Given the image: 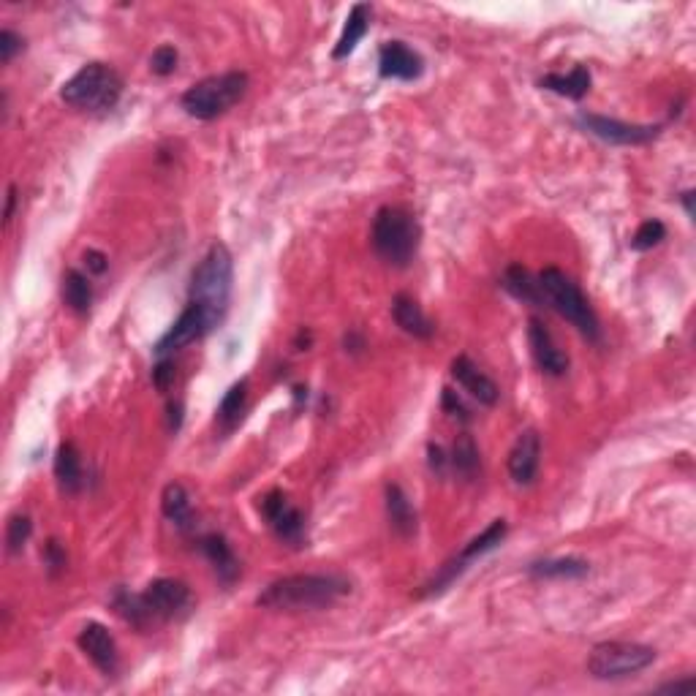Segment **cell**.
I'll use <instances>...</instances> for the list:
<instances>
[{
  "label": "cell",
  "mask_w": 696,
  "mask_h": 696,
  "mask_svg": "<svg viewBox=\"0 0 696 696\" xmlns=\"http://www.w3.org/2000/svg\"><path fill=\"white\" fill-rule=\"evenodd\" d=\"M174 381V362L169 357L166 359H158V365H155L153 370V384L158 392H166V389L172 387Z\"/></svg>",
  "instance_id": "36"
},
{
  "label": "cell",
  "mask_w": 696,
  "mask_h": 696,
  "mask_svg": "<svg viewBox=\"0 0 696 696\" xmlns=\"http://www.w3.org/2000/svg\"><path fill=\"white\" fill-rule=\"evenodd\" d=\"M452 378H455L457 384H460L468 395L474 397L476 403H482V406H495L498 397H501V389H498V384H495L493 378L487 376V373L476 365L474 359L465 357V354H460V357L452 362Z\"/></svg>",
  "instance_id": "17"
},
{
  "label": "cell",
  "mask_w": 696,
  "mask_h": 696,
  "mask_svg": "<svg viewBox=\"0 0 696 696\" xmlns=\"http://www.w3.org/2000/svg\"><path fill=\"white\" fill-rule=\"evenodd\" d=\"M392 319H395L397 327L403 329L406 335H411V338H433L435 324L427 319L422 305H419L411 294H397L395 300H392Z\"/></svg>",
  "instance_id": "18"
},
{
  "label": "cell",
  "mask_w": 696,
  "mask_h": 696,
  "mask_svg": "<svg viewBox=\"0 0 696 696\" xmlns=\"http://www.w3.org/2000/svg\"><path fill=\"white\" fill-rule=\"evenodd\" d=\"M120 96H123V79L107 63H85L60 87V98L71 109H82V112L115 109Z\"/></svg>",
  "instance_id": "6"
},
{
  "label": "cell",
  "mask_w": 696,
  "mask_h": 696,
  "mask_svg": "<svg viewBox=\"0 0 696 696\" xmlns=\"http://www.w3.org/2000/svg\"><path fill=\"white\" fill-rule=\"evenodd\" d=\"M77 645L104 675H115L117 667H120V653H117V642L115 637L109 634L107 626H101V623H87V626H82Z\"/></svg>",
  "instance_id": "15"
},
{
  "label": "cell",
  "mask_w": 696,
  "mask_h": 696,
  "mask_svg": "<svg viewBox=\"0 0 696 696\" xmlns=\"http://www.w3.org/2000/svg\"><path fill=\"white\" fill-rule=\"evenodd\" d=\"M419 237H422V229L416 223V215L408 213L406 207L387 204L373 218V229H370L373 251L378 253V259L387 261L392 267H408L414 261L419 251Z\"/></svg>",
  "instance_id": "4"
},
{
  "label": "cell",
  "mask_w": 696,
  "mask_h": 696,
  "mask_svg": "<svg viewBox=\"0 0 696 696\" xmlns=\"http://www.w3.org/2000/svg\"><path fill=\"white\" fill-rule=\"evenodd\" d=\"M501 286L512 294L514 300L528 302L533 308L547 305V302H544L542 286H539V278H533L531 270H525L522 264H509V267H506Z\"/></svg>",
  "instance_id": "22"
},
{
  "label": "cell",
  "mask_w": 696,
  "mask_h": 696,
  "mask_svg": "<svg viewBox=\"0 0 696 696\" xmlns=\"http://www.w3.org/2000/svg\"><path fill=\"white\" fill-rule=\"evenodd\" d=\"M577 123H580L588 134L601 139V142H607V145H620V147L648 145V142H653V139L661 134V126L623 123V120H615V117L590 115V112H580V115H577Z\"/></svg>",
  "instance_id": "10"
},
{
  "label": "cell",
  "mask_w": 696,
  "mask_h": 696,
  "mask_svg": "<svg viewBox=\"0 0 696 696\" xmlns=\"http://www.w3.org/2000/svg\"><path fill=\"white\" fill-rule=\"evenodd\" d=\"M245 406H248V381L242 378L237 381L226 395H223L221 406L215 411V419L223 430H232V427L240 425L242 414H245Z\"/></svg>",
  "instance_id": "29"
},
{
  "label": "cell",
  "mask_w": 696,
  "mask_h": 696,
  "mask_svg": "<svg viewBox=\"0 0 696 696\" xmlns=\"http://www.w3.org/2000/svg\"><path fill=\"white\" fill-rule=\"evenodd\" d=\"M441 406H444L446 414L455 416V419H460V422H471V411L463 406V400H460V397H457V392H452V389H444Z\"/></svg>",
  "instance_id": "34"
},
{
  "label": "cell",
  "mask_w": 696,
  "mask_h": 696,
  "mask_svg": "<svg viewBox=\"0 0 696 696\" xmlns=\"http://www.w3.org/2000/svg\"><path fill=\"white\" fill-rule=\"evenodd\" d=\"M368 28H370L368 3H357V6H351V11H348V17H346V25H343V33H340L338 44H335V49H332V58L335 60L348 58V55L357 49L359 41L365 39Z\"/></svg>",
  "instance_id": "23"
},
{
  "label": "cell",
  "mask_w": 696,
  "mask_h": 696,
  "mask_svg": "<svg viewBox=\"0 0 696 696\" xmlns=\"http://www.w3.org/2000/svg\"><path fill=\"white\" fill-rule=\"evenodd\" d=\"M107 256L101 251H96V248H90V251L85 253V264H87V270L93 272V275H104L107 272Z\"/></svg>",
  "instance_id": "38"
},
{
  "label": "cell",
  "mask_w": 696,
  "mask_h": 696,
  "mask_svg": "<svg viewBox=\"0 0 696 696\" xmlns=\"http://www.w3.org/2000/svg\"><path fill=\"white\" fill-rule=\"evenodd\" d=\"M506 533H509V525H506V520H493L487 528H484L476 539H471V542L465 544L463 550H460V555H455L452 561L444 563L441 566V571L435 574L433 580L425 585V596H438V593H444L452 582L463 574L471 563L476 561V558H482V555H487V552H493L498 544L506 539Z\"/></svg>",
  "instance_id": "9"
},
{
  "label": "cell",
  "mask_w": 696,
  "mask_h": 696,
  "mask_svg": "<svg viewBox=\"0 0 696 696\" xmlns=\"http://www.w3.org/2000/svg\"><path fill=\"white\" fill-rule=\"evenodd\" d=\"M218 324H215L213 319H210V313L202 308V305H196V302H188V308L180 313V319L174 321L172 327L166 329L164 335H161V340L155 343V357L158 359H166L172 357L174 351H180V348L191 346L194 340L204 338L210 329H215Z\"/></svg>",
  "instance_id": "11"
},
{
  "label": "cell",
  "mask_w": 696,
  "mask_h": 696,
  "mask_svg": "<svg viewBox=\"0 0 696 696\" xmlns=\"http://www.w3.org/2000/svg\"><path fill=\"white\" fill-rule=\"evenodd\" d=\"M528 346H531L533 359H536V365H539L542 373L555 378L569 373V357H566L561 351V346L555 343V338H552V332L547 329L544 321H528Z\"/></svg>",
  "instance_id": "14"
},
{
  "label": "cell",
  "mask_w": 696,
  "mask_h": 696,
  "mask_svg": "<svg viewBox=\"0 0 696 696\" xmlns=\"http://www.w3.org/2000/svg\"><path fill=\"white\" fill-rule=\"evenodd\" d=\"M539 85L544 90H550V93H558V96L571 98V101H580L590 90V74L585 66H574L569 74H547V77L539 79Z\"/></svg>",
  "instance_id": "26"
},
{
  "label": "cell",
  "mask_w": 696,
  "mask_h": 696,
  "mask_svg": "<svg viewBox=\"0 0 696 696\" xmlns=\"http://www.w3.org/2000/svg\"><path fill=\"white\" fill-rule=\"evenodd\" d=\"M539 286H542L544 302L550 305L558 316L569 321L571 327L580 329L582 338H588L590 343H596L601 338L599 319L596 310L590 308L588 297L582 294L580 283L569 278L566 272L558 267H544L539 272Z\"/></svg>",
  "instance_id": "5"
},
{
  "label": "cell",
  "mask_w": 696,
  "mask_h": 696,
  "mask_svg": "<svg viewBox=\"0 0 696 696\" xmlns=\"http://www.w3.org/2000/svg\"><path fill=\"white\" fill-rule=\"evenodd\" d=\"M14 207H17V185H9V191H6V210H3V223L6 226L14 218Z\"/></svg>",
  "instance_id": "40"
},
{
  "label": "cell",
  "mask_w": 696,
  "mask_h": 696,
  "mask_svg": "<svg viewBox=\"0 0 696 696\" xmlns=\"http://www.w3.org/2000/svg\"><path fill=\"white\" fill-rule=\"evenodd\" d=\"M44 563H47V569L52 571V574L66 569V552H63V547H60L55 539H49V542L44 544Z\"/></svg>",
  "instance_id": "35"
},
{
  "label": "cell",
  "mask_w": 696,
  "mask_h": 696,
  "mask_svg": "<svg viewBox=\"0 0 696 696\" xmlns=\"http://www.w3.org/2000/svg\"><path fill=\"white\" fill-rule=\"evenodd\" d=\"M691 199H694V191H686L683 194V204H686V213L694 215V207H691Z\"/></svg>",
  "instance_id": "41"
},
{
  "label": "cell",
  "mask_w": 696,
  "mask_h": 696,
  "mask_svg": "<svg viewBox=\"0 0 696 696\" xmlns=\"http://www.w3.org/2000/svg\"><path fill=\"white\" fill-rule=\"evenodd\" d=\"M351 593V582L340 574H289L261 590L256 604L278 612H310L327 609Z\"/></svg>",
  "instance_id": "1"
},
{
  "label": "cell",
  "mask_w": 696,
  "mask_h": 696,
  "mask_svg": "<svg viewBox=\"0 0 696 696\" xmlns=\"http://www.w3.org/2000/svg\"><path fill=\"white\" fill-rule=\"evenodd\" d=\"M245 93H248V74L226 71V74H215L188 87L180 98V107L194 120H215L237 107Z\"/></svg>",
  "instance_id": "7"
},
{
  "label": "cell",
  "mask_w": 696,
  "mask_h": 696,
  "mask_svg": "<svg viewBox=\"0 0 696 696\" xmlns=\"http://www.w3.org/2000/svg\"><path fill=\"white\" fill-rule=\"evenodd\" d=\"M22 52V36H17L14 30H0V60L3 63H11L14 55Z\"/></svg>",
  "instance_id": "33"
},
{
  "label": "cell",
  "mask_w": 696,
  "mask_h": 696,
  "mask_svg": "<svg viewBox=\"0 0 696 696\" xmlns=\"http://www.w3.org/2000/svg\"><path fill=\"white\" fill-rule=\"evenodd\" d=\"M188 604H191V588L183 580H172V577L153 580L142 593L117 590L115 601H112L117 615L136 629L180 618Z\"/></svg>",
  "instance_id": "2"
},
{
  "label": "cell",
  "mask_w": 696,
  "mask_h": 696,
  "mask_svg": "<svg viewBox=\"0 0 696 696\" xmlns=\"http://www.w3.org/2000/svg\"><path fill=\"white\" fill-rule=\"evenodd\" d=\"M30 536H33V520H30L28 514H14V517L6 522V547H9L11 555L25 550Z\"/></svg>",
  "instance_id": "31"
},
{
  "label": "cell",
  "mask_w": 696,
  "mask_h": 696,
  "mask_svg": "<svg viewBox=\"0 0 696 696\" xmlns=\"http://www.w3.org/2000/svg\"><path fill=\"white\" fill-rule=\"evenodd\" d=\"M656 661V650L639 642H599L588 656V675L596 680H626L645 672Z\"/></svg>",
  "instance_id": "8"
},
{
  "label": "cell",
  "mask_w": 696,
  "mask_h": 696,
  "mask_svg": "<svg viewBox=\"0 0 696 696\" xmlns=\"http://www.w3.org/2000/svg\"><path fill=\"white\" fill-rule=\"evenodd\" d=\"M422 71H425V60L406 41H387L378 52V74L384 79L414 82L422 77Z\"/></svg>",
  "instance_id": "13"
},
{
  "label": "cell",
  "mask_w": 696,
  "mask_h": 696,
  "mask_svg": "<svg viewBox=\"0 0 696 696\" xmlns=\"http://www.w3.org/2000/svg\"><path fill=\"white\" fill-rule=\"evenodd\" d=\"M161 512L180 531L194 528V506H191V495H188L183 484H166L164 495H161Z\"/></svg>",
  "instance_id": "24"
},
{
  "label": "cell",
  "mask_w": 696,
  "mask_h": 696,
  "mask_svg": "<svg viewBox=\"0 0 696 696\" xmlns=\"http://www.w3.org/2000/svg\"><path fill=\"white\" fill-rule=\"evenodd\" d=\"M449 468L463 479H476L482 474V460H479V446L468 433L457 435L452 455H449Z\"/></svg>",
  "instance_id": "27"
},
{
  "label": "cell",
  "mask_w": 696,
  "mask_h": 696,
  "mask_svg": "<svg viewBox=\"0 0 696 696\" xmlns=\"http://www.w3.org/2000/svg\"><path fill=\"white\" fill-rule=\"evenodd\" d=\"M539 463H542V438L536 430H525L517 435L512 452H509V476L514 484L528 487L533 484L536 474H539Z\"/></svg>",
  "instance_id": "16"
},
{
  "label": "cell",
  "mask_w": 696,
  "mask_h": 696,
  "mask_svg": "<svg viewBox=\"0 0 696 696\" xmlns=\"http://www.w3.org/2000/svg\"><path fill=\"white\" fill-rule=\"evenodd\" d=\"M177 49L172 47V44H164V47H158L150 55V71L153 74H158V77H169V74H174V68H177Z\"/></svg>",
  "instance_id": "32"
},
{
  "label": "cell",
  "mask_w": 696,
  "mask_h": 696,
  "mask_svg": "<svg viewBox=\"0 0 696 696\" xmlns=\"http://www.w3.org/2000/svg\"><path fill=\"white\" fill-rule=\"evenodd\" d=\"M667 240V226L658 221V218H648L645 223H639V229L631 237V248L634 251H650L661 242Z\"/></svg>",
  "instance_id": "30"
},
{
  "label": "cell",
  "mask_w": 696,
  "mask_h": 696,
  "mask_svg": "<svg viewBox=\"0 0 696 696\" xmlns=\"http://www.w3.org/2000/svg\"><path fill=\"white\" fill-rule=\"evenodd\" d=\"M199 547H202L204 558L210 561V566L218 574V580L223 585H232L237 580V574H240V561L234 555L232 544L226 542L221 533H210V536H204L202 542H199Z\"/></svg>",
  "instance_id": "19"
},
{
  "label": "cell",
  "mask_w": 696,
  "mask_h": 696,
  "mask_svg": "<svg viewBox=\"0 0 696 696\" xmlns=\"http://www.w3.org/2000/svg\"><path fill=\"white\" fill-rule=\"evenodd\" d=\"M259 509L281 542L302 544V539H305V517H302L297 506H291L289 498L281 490H270L264 495Z\"/></svg>",
  "instance_id": "12"
},
{
  "label": "cell",
  "mask_w": 696,
  "mask_h": 696,
  "mask_svg": "<svg viewBox=\"0 0 696 696\" xmlns=\"http://www.w3.org/2000/svg\"><path fill=\"white\" fill-rule=\"evenodd\" d=\"M427 463H430V471L438 476H444L446 471H449V455L444 452V446L438 444H430L427 446Z\"/></svg>",
  "instance_id": "37"
},
{
  "label": "cell",
  "mask_w": 696,
  "mask_h": 696,
  "mask_svg": "<svg viewBox=\"0 0 696 696\" xmlns=\"http://www.w3.org/2000/svg\"><path fill=\"white\" fill-rule=\"evenodd\" d=\"M588 571V561L582 558H547L528 566V574L536 580H580Z\"/></svg>",
  "instance_id": "25"
},
{
  "label": "cell",
  "mask_w": 696,
  "mask_h": 696,
  "mask_svg": "<svg viewBox=\"0 0 696 696\" xmlns=\"http://www.w3.org/2000/svg\"><path fill=\"white\" fill-rule=\"evenodd\" d=\"M234 261L223 242H213L191 275V302L202 305L215 324H221L232 300Z\"/></svg>",
  "instance_id": "3"
},
{
  "label": "cell",
  "mask_w": 696,
  "mask_h": 696,
  "mask_svg": "<svg viewBox=\"0 0 696 696\" xmlns=\"http://www.w3.org/2000/svg\"><path fill=\"white\" fill-rule=\"evenodd\" d=\"M387 517L392 531L403 539H411L416 533V509L411 498L406 495V490L400 484H387Z\"/></svg>",
  "instance_id": "21"
},
{
  "label": "cell",
  "mask_w": 696,
  "mask_h": 696,
  "mask_svg": "<svg viewBox=\"0 0 696 696\" xmlns=\"http://www.w3.org/2000/svg\"><path fill=\"white\" fill-rule=\"evenodd\" d=\"M63 302L77 316H87V310L93 305V286H90V278L85 272L68 270L63 275Z\"/></svg>",
  "instance_id": "28"
},
{
  "label": "cell",
  "mask_w": 696,
  "mask_h": 696,
  "mask_svg": "<svg viewBox=\"0 0 696 696\" xmlns=\"http://www.w3.org/2000/svg\"><path fill=\"white\" fill-rule=\"evenodd\" d=\"M55 479L60 490L66 495H77L85 484V468H82V455L71 441H63L55 452Z\"/></svg>",
  "instance_id": "20"
},
{
  "label": "cell",
  "mask_w": 696,
  "mask_h": 696,
  "mask_svg": "<svg viewBox=\"0 0 696 696\" xmlns=\"http://www.w3.org/2000/svg\"><path fill=\"white\" fill-rule=\"evenodd\" d=\"M658 691H664V694H691V691H696V680L694 677H686V680L664 683Z\"/></svg>",
  "instance_id": "39"
}]
</instances>
